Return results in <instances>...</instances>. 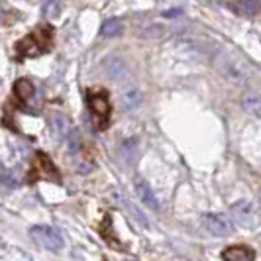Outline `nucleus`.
Returning <instances> with one entry per match:
<instances>
[{
	"label": "nucleus",
	"instance_id": "f257e3e1",
	"mask_svg": "<svg viewBox=\"0 0 261 261\" xmlns=\"http://www.w3.org/2000/svg\"><path fill=\"white\" fill-rule=\"evenodd\" d=\"M51 45H53L51 26H41V28H36L32 34H28L26 38H22L16 43V55H18V59L39 57V55L49 51Z\"/></svg>",
	"mask_w": 261,
	"mask_h": 261
},
{
	"label": "nucleus",
	"instance_id": "f03ea898",
	"mask_svg": "<svg viewBox=\"0 0 261 261\" xmlns=\"http://www.w3.org/2000/svg\"><path fill=\"white\" fill-rule=\"evenodd\" d=\"M214 65L216 69L222 73L228 81H232L236 85H248L249 79H251V73H249L248 65L238 59L234 53L228 51H220L216 57H214Z\"/></svg>",
	"mask_w": 261,
	"mask_h": 261
},
{
	"label": "nucleus",
	"instance_id": "7ed1b4c3",
	"mask_svg": "<svg viewBox=\"0 0 261 261\" xmlns=\"http://www.w3.org/2000/svg\"><path fill=\"white\" fill-rule=\"evenodd\" d=\"M87 105L91 108L96 130H105L110 122V100L105 91H89L87 92Z\"/></svg>",
	"mask_w": 261,
	"mask_h": 261
},
{
	"label": "nucleus",
	"instance_id": "20e7f679",
	"mask_svg": "<svg viewBox=\"0 0 261 261\" xmlns=\"http://www.w3.org/2000/svg\"><path fill=\"white\" fill-rule=\"evenodd\" d=\"M30 238L38 246L49 249V251H59V249L63 248V244H65L61 232L57 228H53V226H34L30 230Z\"/></svg>",
	"mask_w": 261,
	"mask_h": 261
},
{
	"label": "nucleus",
	"instance_id": "39448f33",
	"mask_svg": "<svg viewBox=\"0 0 261 261\" xmlns=\"http://www.w3.org/2000/svg\"><path fill=\"white\" fill-rule=\"evenodd\" d=\"M39 179H49V181H59V171L51 163V159L45 153H36L34 167L30 171V183H36Z\"/></svg>",
	"mask_w": 261,
	"mask_h": 261
},
{
	"label": "nucleus",
	"instance_id": "423d86ee",
	"mask_svg": "<svg viewBox=\"0 0 261 261\" xmlns=\"http://www.w3.org/2000/svg\"><path fill=\"white\" fill-rule=\"evenodd\" d=\"M202 222H204V228L208 230L210 234L218 236V238H226V236H230L234 232V224L230 222V218L226 214H220V212L204 214Z\"/></svg>",
	"mask_w": 261,
	"mask_h": 261
},
{
	"label": "nucleus",
	"instance_id": "0eeeda50",
	"mask_svg": "<svg viewBox=\"0 0 261 261\" xmlns=\"http://www.w3.org/2000/svg\"><path fill=\"white\" fill-rule=\"evenodd\" d=\"M49 124H51V130L55 134V138H59V140H69V136L73 134V128H71V122H69V118L63 116V114H59V112H55L51 114L49 118Z\"/></svg>",
	"mask_w": 261,
	"mask_h": 261
},
{
	"label": "nucleus",
	"instance_id": "6e6552de",
	"mask_svg": "<svg viewBox=\"0 0 261 261\" xmlns=\"http://www.w3.org/2000/svg\"><path fill=\"white\" fill-rule=\"evenodd\" d=\"M136 193L142 198L145 206H149L151 210H159V200H157L155 193L151 191V187L147 185V181L144 179H136Z\"/></svg>",
	"mask_w": 261,
	"mask_h": 261
},
{
	"label": "nucleus",
	"instance_id": "1a4fd4ad",
	"mask_svg": "<svg viewBox=\"0 0 261 261\" xmlns=\"http://www.w3.org/2000/svg\"><path fill=\"white\" fill-rule=\"evenodd\" d=\"M34 92H36V87H34V83H32L30 79H18V81H16V85H14V94H16L20 106H26L28 102L32 100Z\"/></svg>",
	"mask_w": 261,
	"mask_h": 261
},
{
	"label": "nucleus",
	"instance_id": "9d476101",
	"mask_svg": "<svg viewBox=\"0 0 261 261\" xmlns=\"http://www.w3.org/2000/svg\"><path fill=\"white\" fill-rule=\"evenodd\" d=\"M253 257H255L253 249L246 248V246H232L222 251L224 261H253Z\"/></svg>",
	"mask_w": 261,
	"mask_h": 261
},
{
	"label": "nucleus",
	"instance_id": "9b49d317",
	"mask_svg": "<svg viewBox=\"0 0 261 261\" xmlns=\"http://www.w3.org/2000/svg\"><path fill=\"white\" fill-rule=\"evenodd\" d=\"M234 10L244 18H251L261 12V0H236Z\"/></svg>",
	"mask_w": 261,
	"mask_h": 261
},
{
	"label": "nucleus",
	"instance_id": "f8f14e48",
	"mask_svg": "<svg viewBox=\"0 0 261 261\" xmlns=\"http://www.w3.org/2000/svg\"><path fill=\"white\" fill-rule=\"evenodd\" d=\"M230 210H232V214H234V218L238 222L244 224V226H249V222H251V204H249L248 200L236 202V204H232Z\"/></svg>",
	"mask_w": 261,
	"mask_h": 261
},
{
	"label": "nucleus",
	"instance_id": "ddd939ff",
	"mask_svg": "<svg viewBox=\"0 0 261 261\" xmlns=\"http://www.w3.org/2000/svg\"><path fill=\"white\" fill-rule=\"evenodd\" d=\"M124 28H126V24H124L122 18H110L100 28V36L102 38H116L124 32Z\"/></svg>",
	"mask_w": 261,
	"mask_h": 261
},
{
	"label": "nucleus",
	"instance_id": "4468645a",
	"mask_svg": "<svg viewBox=\"0 0 261 261\" xmlns=\"http://www.w3.org/2000/svg\"><path fill=\"white\" fill-rule=\"evenodd\" d=\"M244 110H246L248 114H251V116H255L261 120V96H255V94L246 96V98H244Z\"/></svg>",
	"mask_w": 261,
	"mask_h": 261
},
{
	"label": "nucleus",
	"instance_id": "2eb2a0df",
	"mask_svg": "<svg viewBox=\"0 0 261 261\" xmlns=\"http://www.w3.org/2000/svg\"><path fill=\"white\" fill-rule=\"evenodd\" d=\"M140 100H142V92L138 91L136 87H132L128 91L122 94V102L126 108H136V106L140 105Z\"/></svg>",
	"mask_w": 261,
	"mask_h": 261
},
{
	"label": "nucleus",
	"instance_id": "dca6fc26",
	"mask_svg": "<svg viewBox=\"0 0 261 261\" xmlns=\"http://www.w3.org/2000/svg\"><path fill=\"white\" fill-rule=\"evenodd\" d=\"M106 73H108L112 79H120L124 73H126V65H124L120 59H116V61H112V65H108Z\"/></svg>",
	"mask_w": 261,
	"mask_h": 261
},
{
	"label": "nucleus",
	"instance_id": "f3484780",
	"mask_svg": "<svg viewBox=\"0 0 261 261\" xmlns=\"http://www.w3.org/2000/svg\"><path fill=\"white\" fill-rule=\"evenodd\" d=\"M124 204L128 206V212H130L132 216H136V220H138V222H142L145 226V228H147V218H145L144 214H142V212H138V208H136V206L132 204L130 200H124Z\"/></svg>",
	"mask_w": 261,
	"mask_h": 261
},
{
	"label": "nucleus",
	"instance_id": "a211bd4d",
	"mask_svg": "<svg viewBox=\"0 0 261 261\" xmlns=\"http://www.w3.org/2000/svg\"><path fill=\"white\" fill-rule=\"evenodd\" d=\"M179 12H181V10H171V12H165V16H167V18H173L175 14H179Z\"/></svg>",
	"mask_w": 261,
	"mask_h": 261
}]
</instances>
